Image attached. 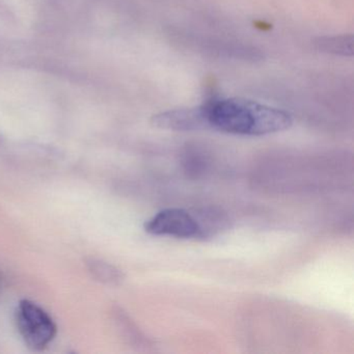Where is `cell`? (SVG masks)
Returning a JSON list of instances; mask_svg holds the SVG:
<instances>
[{
	"instance_id": "cell-2",
	"label": "cell",
	"mask_w": 354,
	"mask_h": 354,
	"mask_svg": "<svg viewBox=\"0 0 354 354\" xmlns=\"http://www.w3.org/2000/svg\"><path fill=\"white\" fill-rule=\"evenodd\" d=\"M16 321L20 335L32 349H44L57 335V325L48 313L30 300L20 302Z\"/></svg>"
},
{
	"instance_id": "cell-4",
	"label": "cell",
	"mask_w": 354,
	"mask_h": 354,
	"mask_svg": "<svg viewBox=\"0 0 354 354\" xmlns=\"http://www.w3.org/2000/svg\"><path fill=\"white\" fill-rule=\"evenodd\" d=\"M152 124L159 129L173 131H198L208 129L202 106L173 109L158 113L153 117Z\"/></svg>"
},
{
	"instance_id": "cell-3",
	"label": "cell",
	"mask_w": 354,
	"mask_h": 354,
	"mask_svg": "<svg viewBox=\"0 0 354 354\" xmlns=\"http://www.w3.org/2000/svg\"><path fill=\"white\" fill-rule=\"evenodd\" d=\"M145 230L154 236L180 239L201 238L200 223L196 215L185 209L167 208L159 211L145 223Z\"/></svg>"
},
{
	"instance_id": "cell-5",
	"label": "cell",
	"mask_w": 354,
	"mask_h": 354,
	"mask_svg": "<svg viewBox=\"0 0 354 354\" xmlns=\"http://www.w3.org/2000/svg\"><path fill=\"white\" fill-rule=\"evenodd\" d=\"M317 48L323 53L331 55L351 57L353 55V37H325L318 39L316 42Z\"/></svg>"
},
{
	"instance_id": "cell-1",
	"label": "cell",
	"mask_w": 354,
	"mask_h": 354,
	"mask_svg": "<svg viewBox=\"0 0 354 354\" xmlns=\"http://www.w3.org/2000/svg\"><path fill=\"white\" fill-rule=\"evenodd\" d=\"M208 129L236 136H261L289 129L290 113L246 99L213 100L202 105Z\"/></svg>"
}]
</instances>
